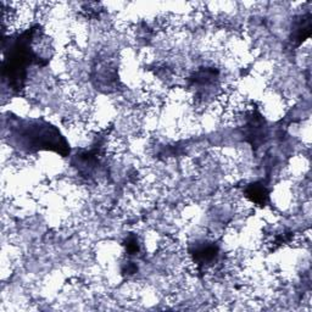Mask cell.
Instances as JSON below:
<instances>
[{"instance_id":"obj_1","label":"cell","mask_w":312,"mask_h":312,"mask_svg":"<svg viewBox=\"0 0 312 312\" xmlns=\"http://www.w3.org/2000/svg\"><path fill=\"white\" fill-rule=\"evenodd\" d=\"M246 191H248V197L256 204H265L268 199V191L262 184H251Z\"/></svg>"}]
</instances>
